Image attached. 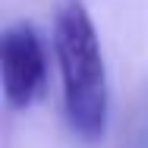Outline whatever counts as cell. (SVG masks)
<instances>
[{"label": "cell", "instance_id": "6da1fadb", "mask_svg": "<svg viewBox=\"0 0 148 148\" xmlns=\"http://www.w3.org/2000/svg\"><path fill=\"white\" fill-rule=\"evenodd\" d=\"M54 54L60 66L63 114L76 139L98 145L107 136L110 85L101 38L85 0H54Z\"/></svg>", "mask_w": 148, "mask_h": 148}, {"label": "cell", "instance_id": "7a4b0ae2", "mask_svg": "<svg viewBox=\"0 0 148 148\" xmlns=\"http://www.w3.org/2000/svg\"><path fill=\"white\" fill-rule=\"evenodd\" d=\"M47 79V54L32 22H10L0 35V82L6 104L25 110L38 101Z\"/></svg>", "mask_w": 148, "mask_h": 148}]
</instances>
